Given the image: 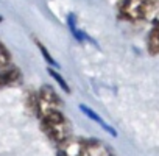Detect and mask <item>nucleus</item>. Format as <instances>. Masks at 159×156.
<instances>
[{"label":"nucleus","instance_id":"obj_1","mask_svg":"<svg viewBox=\"0 0 159 156\" xmlns=\"http://www.w3.org/2000/svg\"><path fill=\"white\" fill-rule=\"evenodd\" d=\"M58 156H114V153L102 140L69 137L58 145Z\"/></svg>","mask_w":159,"mask_h":156},{"label":"nucleus","instance_id":"obj_2","mask_svg":"<svg viewBox=\"0 0 159 156\" xmlns=\"http://www.w3.org/2000/svg\"><path fill=\"white\" fill-rule=\"evenodd\" d=\"M39 119H41V128H42V131L56 145H61L69 137H72L70 122L61 112V109L52 111V112H48V114H45V116H42Z\"/></svg>","mask_w":159,"mask_h":156},{"label":"nucleus","instance_id":"obj_3","mask_svg":"<svg viewBox=\"0 0 159 156\" xmlns=\"http://www.w3.org/2000/svg\"><path fill=\"white\" fill-rule=\"evenodd\" d=\"M157 13V0H125L120 16L126 21H150Z\"/></svg>","mask_w":159,"mask_h":156},{"label":"nucleus","instance_id":"obj_4","mask_svg":"<svg viewBox=\"0 0 159 156\" xmlns=\"http://www.w3.org/2000/svg\"><path fill=\"white\" fill-rule=\"evenodd\" d=\"M61 106H62V103H61L59 95L48 85H44L39 89V92L34 95V111L39 117H42L52 111H58V109H61Z\"/></svg>","mask_w":159,"mask_h":156},{"label":"nucleus","instance_id":"obj_5","mask_svg":"<svg viewBox=\"0 0 159 156\" xmlns=\"http://www.w3.org/2000/svg\"><path fill=\"white\" fill-rule=\"evenodd\" d=\"M22 83V73L16 67H5L0 70V91L14 88Z\"/></svg>","mask_w":159,"mask_h":156},{"label":"nucleus","instance_id":"obj_6","mask_svg":"<svg viewBox=\"0 0 159 156\" xmlns=\"http://www.w3.org/2000/svg\"><path fill=\"white\" fill-rule=\"evenodd\" d=\"M67 25H69V30H70V33L73 34V38H75L76 41H80V42H89V44L97 45V42H95L86 31H83L81 28L78 27V24H76V16H75L73 13H70V14L67 16Z\"/></svg>","mask_w":159,"mask_h":156},{"label":"nucleus","instance_id":"obj_7","mask_svg":"<svg viewBox=\"0 0 159 156\" xmlns=\"http://www.w3.org/2000/svg\"><path fill=\"white\" fill-rule=\"evenodd\" d=\"M80 109H81V112H83V114H86L91 120L97 122V123H98V125L106 131V133H109V134H111V136H114V137L117 136V131H116L111 125H108V123H106V122H105V120H103V119H102V117H100V116L92 109V108H89V106H86V105H80Z\"/></svg>","mask_w":159,"mask_h":156},{"label":"nucleus","instance_id":"obj_8","mask_svg":"<svg viewBox=\"0 0 159 156\" xmlns=\"http://www.w3.org/2000/svg\"><path fill=\"white\" fill-rule=\"evenodd\" d=\"M147 48H148V53H150L151 56H156V55L159 53V28H157V22H154L153 28H151L150 33H148Z\"/></svg>","mask_w":159,"mask_h":156},{"label":"nucleus","instance_id":"obj_9","mask_svg":"<svg viewBox=\"0 0 159 156\" xmlns=\"http://www.w3.org/2000/svg\"><path fill=\"white\" fill-rule=\"evenodd\" d=\"M48 73L52 75V78H53V80L59 85V88L66 92V94H70V88H69V85H67V81L64 80V78L61 76V73L58 72V70H55L53 67H48Z\"/></svg>","mask_w":159,"mask_h":156},{"label":"nucleus","instance_id":"obj_10","mask_svg":"<svg viewBox=\"0 0 159 156\" xmlns=\"http://www.w3.org/2000/svg\"><path fill=\"white\" fill-rule=\"evenodd\" d=\"M11 64V53L8 52L7 45L0 41V70Z\"/></svg>","mask_w":159,"mask_h":156},{"label":"nucleus","instance_id":"obj_11","mask_svg":"<svg viewBox=\"0 0 159 156\" xmlns=\"http://www.w3.org/2000/svg\"><path fill=\"white\" fill-rule=\"evenodd\" d=\"M34 42H36V45H38V48H39L41 55L44 56V59H45V61L48 62V66H50V67H53V69H55V67H58V62H56V61L53 59V56H52V55L48 53V50H47V48L44 47V44H42L41 41H38V39H36Z\"/></svg>","mask_w":159,"mask_h":156},{"label":"nucleus","instance_id":"obj_12","mask_svg":"<svg viewBox=\"0 0 159 156\" xmlns=\"http://www.w3.org/2000/svg\"><path fill=\"white\" fill-rule=\"evenodd\" d=\"M2 22H3V17H2V16H0V24H2Z\"/></svg>","mask_w":159,"mask_h":156}]
</instances>
